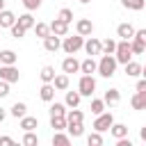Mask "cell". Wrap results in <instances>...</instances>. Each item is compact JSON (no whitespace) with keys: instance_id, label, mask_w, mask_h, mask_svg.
Listing matches in <instances>:
<instances>
[{"instance_id":"4dcf8cb0","label":"cell","mask_w":146,"mask_h":146,"mask_svg":"<svg viewBox=\"0 0 146 146\" xmlns=\"http://www.w3.org/2000/svg\"><path fill=\"white\" fill-rule=\"evenodd\" d=\"M34 34L39 36V39H46L48 34H50V25H46V23H34Z\"/></svg>"},{"instance_id":"603a6c76","label":"cell","mask_w":146,"mask_h":146,"mask_svg":"<svg viewBox=\"0 0 146 146\" xmlns=\"http://www.w3.org/2000/svg\"><path fill=\"white\" fill-rule=\"evenodd\" d=\"M71 144V135H64L62 130H55L52 135V146H68Z\"/></svg>"},{"instance_id":"4316f807","label":"cell","mask_w":146,"mask_h":146,"mask_svg":"<svg viewBox=\"0 0 146 146\" xmlns=\"http://www.w3.org/2000/svg\"><path fill=\"white\" fill-rule=\"evenodd\" d=\"M16 59H18V55L14 52V50H0V64H16Z\"/></svg>"},{"instance_id":"d590c367","label":"cell","mask_w":146,"mask_h":146,"mask_svg":"<svg viewBox=\"0 0 146 146\" xmlns=\"http://www.w3.org/2000/svg\"><path fill=\"white\" fill-rule=\"evenodd\" d=\"M87 144H89V146H103V132L94 130V132L87 137Z\"/></svg>"},{"instance_id":"52a82bcc","label":"cell","mask_w":146,"mask_h":146,"mask_svg":"<svg viewBox=\"0 0 146 146\" xmlns=\"http://www.w3.org/2000/svg\"><path fill=\"white\" fill-rule=\"evenodd\" d=\"M84 52L89 55V57H96V55H103V41L100 39H96V36H89L87 41H84Z\"/></svg>"},{"instance_id":"f6af8a7d","label":"cell","mask_w":146,"mask_h":146,"mask_svg":"<svg viewBox=\"0 0 146 146\" xmlns=\"http://www.w3.org/2000/svg\"><path fill=\"white\" fill-rule=\"evenodd\" d=\"M11 144H14L11 137H0V146H11Z\"/></svg>"},{"instance_id":"ac0fdd59","label":"cell","mask_w":146,"mask_h":146,"mask_svg":"<svg viewBox=\"0 0 146 146\" xmlns=\"http://www.w3.org/2000/svg\"><path fill=\"white\" fill-rule=\"evenodd\" d=\"M84 121V114H82V110H78V107H71V110H66V123H82Z\"/></svg>"},{"instance_id":"2e32d148","label":"cell","mask_w":146,"mask_h":146,"mask_svg":"<svg viewBox=\"0 0 146 146\" xmlns=\"http://www.w3.org/2000/svg\"><path fill=\"white\" fill-rule=\"evenodd\" d=\"M96 68H98V62H96L94 57H87L84 62H80V71H82V73H87V75H94V73H96Z\"/></svg>"},{"instance_id":"f35d334b","label":"cell","mask_w":146,"mask_h":146,"mask_svg":"<svg viewBox=\"0 0 146 146\" xmlns=\"http://www.w3.org/2000/svg\"><path fill=\"white\" fill-rule=\"evenodd\" d=\"M116 50V41L114 39H105L103 41V55H114Z\"/></svg>"},{"instance_id":"cb8c5ba5","label":"cell","mask_w":146,"mask_h":146,"mask_svg":"<svg viewBox=\"0 0 146 146\" xmlns=\"http://www.w3.org/2000/svg\"><path fill=\"white\" fill-rule=\"evenodd\" d=\"M52 84H55V89H57V91H66V89H68V75H66V73L55 75Z\"/></svg>"},{"instance_id":"c3c4849f","label":"cell","mask_w":146,"mask_h":146,"mask_svg":"<svg viewBox=\"0 0 146 146\" xmlns=\"http://www.w3.org/2000/svg\"><path fill=\"white\" fill-rule=\"evenodd\" d=\"M141 78H146V66H141Z\"/></svg>"},{"instance_id":"60d3db41","label":"cell","mask_w":146,"mask_h":146,"mask_svg":"<svg viewBox=\"0 0 146 146\" xmlns=\"http://www.w3.org/2000/svg\"><path fill=\"white\" fill-rule=\"evenodd\" d=\"M41 2H43V0H23V7H25L27 11H34V9L41 7Z\"/></svg>"},{"instance_id":"1f68e13d","label":"cell","mask_w":146,"mask_h":146,"mask_svg":"<svg viewBox=\"0 0 146 146\" xmlns=\"http://www.w3.org/2000/svg\"><path fill=\"white\" fill-rule=\"evenodd\" d=\"M55 75H57V73H55V68H52V66H43V68H41V73H39V78H41L43 82H52V80H55Z\"/></svg>"},{"instance_id":"7a4b0ae2","label":"cell","mask_w":146,"mask_h":146,"mask_svg":"<svg viewBox=\"0 0 146 146\" xmlns=\"http://www.w3.org/2000/svg\"><path fill=\"white\" fill-rule=\"evenodd\" d=\"M82 46H84V36H80V34H75V36H64V41H62V50H64L66 55H75Z\"/></svg>"},{"instance_id":"5bb4252c","label":"cell","mask_w":146,"mask_h":146,"mask_svg":"<svg viewBox=\"0 0 146 146\" xmlns=\"http://www.w3.org/2000/svg\"><path fill=\"white\" fill-rule=\"evenodd\" d=\"M116 36H119V39H125V41H130V39L135 36V27H132L130 23H121V25L116 27Z\"/></svg>"},{"instance_id":"8d00e7d4","label":"cell","mask_w":146,"mask_h":146,"mask_svg":"<svg viewBox=\"0 0 146 146\" xmlns=\"http://www.w3.org/2000/svg\"><path fill=\"white\" fill-rule=\"evenodd\" d=\"M57 18H62L64 23H68V25H71V23H73V9L62 7V9H59V14H57Z\"/></svg>"},{"instance_id":"7c38bea8","label":"cell","mask_w":146,"mask_h":146,"mask_svg":"<svg viewBox=\"0 0 146 146\" xmlns=\"http://www.w3.org/2000/svg\"><path fill=\"white\" fill-rule=\"evenodd\" d=\"M62 71H64L66 75H68V73H78V71H80V62H78L73 55H68V57L62 62Z\"/></svg>"},{"instance_id":"9a60e30c","label":"cell","mask_w":146,"mask_h":146,"mask_svg":"<svg viewBox=\"0 0 146 146\" xmlns=\"http://www.w3.org/2000/svg\"><path fill=\"white\" fill-rule=\"evenodd\" d=\"M16 23H18V25H21V27H23V30H32V27H34V23H36V21H34V16H32V14H30V11H25V14H21V16H18V18H16Z\"/></svg>"},{"instance_id":"e0dca14e","label":"cell","mask_w":146,"mask_h":146,"mask_svg":"<svg viewBox=\"0 0 146 146\" xmlns=\"http://www.w3.org/2000/svg\"><path fill=\"white\" fill-rule=\"evenodd\" d=\"M103 100H105V105H119V100H121V91L119 89H107L105 91V96H103Z\"/></svg>"},{"instance_id":"d4e9b609","label":"cell","mask_w":146,"mask_h":146,"mask_svg":"<svg viewBox=\"0 0 146 146\" xmlns=\"http://www.w3.org/2000/svg\"><path fill=\"white\" fill-rule=\"evenodd\" d=\"M21 128L23 130H34V128H39V119L36 116H21Z\"/></svg>"},{"instance_id":"e575fe53","label":"cell","mask_w":146,"mask_h":146,"mask_svg":"<svg viewBox=\"0 0 146 146\" xmlns=\"http://www.w3.org/2000/svg\"><path fill=\"white\" fill-rule=\"evenodd\" d=\"M130 50H132V55H144V50H146V46L139 41V39H130Z\"/></svg>"},{"instance_id":"816d5d0a","label":"cell","mask_w":146,"mask_h":146,"mask_svg":"<svg viewBox=\"0 0 146 146\" xmlns=\"http://www.w3.org/2000/svg\"><path fill=\"white\" fill-rule=\"evenodd\" d=\"M144 55H146V50H144Z\"/></svg>"},{"instance_id":"6da1fadb","label":"cell","mask_w":146,"mask_h":146,"mask_svg":"<svg viewBox=\"0 0 146 146\" xmlns=\"http://www.w3.org/2000/svg\"><path fill=\"white\" fill-rule=\"evenodd\" d=\"M116 57L114 55H100V62H98V68H96V73L100 75V78H112L114 73H116Z\"/></svg>"},{"instance_id":"d6a6232c","label":"cell","mask_w":146,"mask_h":146,"mask_svg":"<svg viewBox=\"0 0 146 146\" xmlns=\"http://www.w3.org/2000/svg\"><path fill=\"white\" fill-rule=\"evenodd\" d=\"M50 128L52 130H66V116H50Z\"/></svg>"},{"instance_id":"4fadbf2b","label":"cell","mask_w":146,"mask_h":146,"mask_svg":"<svg viewBox=\"0 0 146 146\" xmlns=\"http://www.w3.org/2000/svg\"><path fill=\"white\" fill-rule=\"evenodd\" d=\"M130 107L132 110H146V91H135L130 98Z\"/></svg>"},{"instance_id":"484cf974","label":"cell","mask_w":146,"mask_h":146,"mask_svg":"<svg viewBox=\"0 0 146 146\" xmlns=\"http://www.w3.org/2000/svg\"><path fill=\"white\" fill-rule=\"evenodd\" d=\"M121 5L130 11H141L146 7V0H121Z\"/></svg>"},{"instance_id":"ee69618b","label":"cell","mask_w":146,"mask_h":146,"mask_svg":"<svg viewBox=\"0 0 146 146\" xmlns=\"http://www.w3.org/2000/svg\"><path fill=\"white\" fill-rule=\"evenodd\" d=\"M135 91H146V78L137 80V84H135Z\"/></svg>"},{"instance_id":"d6986e66","label":"cell","mask_w":146,"mask_h":146,"mask_svg":"<svg viewBox=\"0 0 146 146\" xmlns=\"http://www.w3.org/2000/svg\"><path fill=\"white\" fill-rule=\"evenodd\" d=\"M14 23H16V14L9 9H2L0 11V27H11Z\"/></svg>"},{"instance_id":"ab89813d","label":"cell","mask_w":146,"mask_h":146,"mask_svg":"<svg viewBox=\"0 0 146 146\" xmlns=\"http://www.w3.org/2000/svg\"><path fill=\"white\" fill-rule=\"evenodd\" d=\"M9 30H11V36H14V39H23V36H25V32H27V30H23L18 23H14Z\"/></svg>"},{"instance_id":"8fae6325","label":"cell","mask_w":146,"mask_h":146,"mask_svg":"<svg viewBox=\"0 0 146 146\" xmlns=\"http://www.w3.org/2000/svg\"><path fill=\"white\" fill-rule=\"evenodd\" d=\"M50 32L57 34V36H66V34H68V23H64L62 18H55V21L50 23Z\"/></svg>"},{"instance_id":"f1b7e54d","label":"cell","mask_w":146,"mask_h":146,"mask_svg":"<svg viewBox=\"0 0 146 146\" xmlns=\"http://www.w3.org/2000/svg\"><path fill=\"white\" fill-rule=\"evenodd\" d=\"M48 112H50V116H66V105H64V103H57V100H52Z\"/></svg>"},{"instance_id":"8992f818","label":"cell","mask_w":146,"mask_h":146,"mask_svg":"<svg viewBox=\"0 0 146 146\" xmlns=\"http://www.w3.org/2000/svg\"><path fill=\"white\" fill-rule=\"evenodd\" d=\"M112 123H114L112 112H100V114L96 116V121H94V130H98V132H107Z\"/></svg>"},{"instance_id":"f546056e","label":"cell","mask_w":146,"mask_h":146,"mask_svg":"<svg viewBox=\"0 0 146 146\" xmlns=\"http://www.w3.org/2000/svg\"><path fill=\"white\" fill-rule=\"evenodd\" d=\"M66 130H68V135H71L73 139H78V137L84 135V125H82V123H66Z\"/></svg>"},{"instance_id":"f907efd6","label":"cell","mask_w":146,"mask_h":146,"mask_svg":"<svg viewBox=\"0 0 146 146\" xmlns=\"http://www.w3.org/2000/svg\"><path fill=\"white\" fill-rule=\"evenodd\" d=\"M80 2H82V5H89V2H91V0H80Z\"/></svg>"},{"instance_id":"7402d4cb","label":"cell","mask_w":146,"mask_h":146,"mask_svg":"<svg viewBox=\"0 0 146 146\" xmlns=\"http://www.w3.org/2000/svg\"><path fill=\"white\" fill-rule=\"evenodd\" d=\"M80 100H82V96H80V91H66V98H64V105H66V107H78V105H80Z\"/></svg>"},{"instance_id":"83f0119b","label":"cell","mask_w":146,"mask_h":146,"mask_svg":"<svg viewBox=\"0 0 146 146\" xmlns=\"http://www.w3.org/2000/svg\"><path fill=\"white\" fill-rule=\"evenodd\" d=\"M9 114H11L14 119H21V116L27 114V105H25V103H14L11 110H9Z\"/></svg>"},{"instance_id":"f5cc1de1","label":"cell","mask_w":146,"mask_h":146,"mask_svg":"<svg viewBox=\"0 0 146 146\" xmlns=\"http://www.w3.org/2000/svg\"><path fill=\"white\" fill-rule=\"evenodd\" d=\"M0 30H2V27H0Z\"/></svg>"},{"instance_id":"74e56055","label":"cell","mask_w":146,"mask_h":146,"mask_svg":"<svg viewBox=\"0 0 146 146\" xmlns=\"http://www.w3.org/2000/svg\"><path fill=\"white\" fill-rule=\"evenodd\" d=\"M89 110H91V114H96V116H98L100 112H105V100H100V98H94Z\"/></svg>"},{"instance_id":"b9f144b4","label":"cell","mask_w":146,"mask_h":146,"mask_svg":"<svg viewBox=\"0 0 146 146\" xmlns=\"http://www.w3.org/2000/svg\"><path fill=\"white\" fill-rule=\"evenodd\" d=\"M5 96H9V82L0 80V98H5Z\"/></svg>"},{"instance_id":"681fc988","label":"cell","mask_w":146,"mask_h":146,"mask_svg":"<svg viewBox=\"0 0 146 146\" xmlns=\"http://www.w3.org/2000/svg\"><path fill=\"white\" fill-rule=\"evenodd\" d=\"M2 9H5V0H0V11H2Z\"/></svg>"},{"instance_id":"7dc6e473","label":"cell","mask_w":146,"mask_h":146,"mask_svg":"<svg viewBox=\"0 0 146 146\" xmlns=\"http://www.w3.org/2000/svg\"><path fill=\"white\" fill-rule=\"evenodd\" d=\"M139 137H141V141H146V125L139 130Z\"/></svg>"},{"instance_id":"bcb514c9","label":"cell","mask_w":146,"mask_h":146,"mask_svg":"<svg viewBox=\"0 0 146 146\" xmlns=\"http://www.w3.org/2000/svg\"><path fill=\"white\" fill-rule=\"evenodd\" d=\"M5 119H7V110H5V107H0V123H2Z\"/></svg>"},{"instance_id":"44dd1931","label":"cell","mask_w":146,"mask_h":146,"mask_svg":"<svg viewBox=\"0 0 146 146\" xmlns=\"http://www.w3.org/2000/svg\"><path fill=\"white\" fill-rule=\"evenodd\" d=\"M110 135H112L114 139L128 137V125H123V123H112V125H110Z\"/></svg>"},{"instance_id":"7bdbcfd3","label":"cell","mask_w":146,"mask_h":146,"mask_svg":"<svg viewBox=\"0 0 146 146\" xmlns=\"http://www.w3.org/2000/svg\"><path fill=\"white\" fill-rule=\"evenodd\" d=\"M135 39H139V41L146 46V27H144V30H135Z\"/></svg>"},{"instance_id":"9c48e42d","label":"cell","mask_w":146,"mask_h":146,"mask_svg":"<svg viewBox=\"0 0 146 146\" xmlns=\"http://www.w3.org/2000/svg\"><path fill=\"white\" fill-rule=\"evenodd\" d=\"M75 32H78L80 36H91V34H94V23H91L89 18H80V21L75 23Z\"/></svg>"},{"instance_id":"30bf717a","label":"cell","mask_w":146,"mask_h":146,"mask_svg":"<svg viewBox=\"0 0 146 146\" xmlns=\"http://www.w3.org/2000/svg\"><path fill=\"white\" fill-rule=\"evenodd\" d=\"M43 48L48 50V52H57L59 48H62V36H57V34H48L46 39H43Z\"/></svg>"},{"instance_id":"ffe728a7","label":"cell","mask_w":146,"mask_h":146,"mask_svg":"<svg viewBox=\"0 0 146 146\" xmlns=\"http://www.w3.org/2000/svg\"><path fill=\"white\" fill-rule=\"evenodd\" d=\"M123 66H125V75H128V78H139V75H141V64H137V62L130 59V62H125Z\"/></svg>"},{"instance_id":"5b68a950","label":"cell","mask_w":146,"mask_h":146,"mask_svg":"<svg viewBox=\"0 0 146 146\" xmlns=\"http://www.w3.org/2000/svg\"><path fill=\"white\" fill-rule=\"evenodd\" d=\"M18 78H21V73H18L16 64H0V80L14 84V82H18Z\"/></svg>"},{"instance_id":"3957f363","label":"cell","mask_w":146,"mask_h":146,"mask_svg":"<svg viewBox=\"0 0 146 146\" xmlns=\"http://www.w3.org/2000/svg\"><path fill=\"white\" fill-rule=\"evenodd\" d=\"M78 91H80V96L84 98H91L94 96V91H96V80H94V75H87V73H82V78H80V82H78Z\"/></svg>"},{"instance_id":"ba28073f","label":"cell","mask_w":146,"mask_h":146,"mask_svg":"<svg viewBox=\"0 0 146 146\" xmlns=\"http://www.w3.org/2000/svg\"><path fill=\"white\" fill-rule=\"evenodd\" d=\"M55 94H57V89H55L52 82H43V87L39 89V98H41L43 103H52V100H55Z\"/></svg>"},{"instance_id":"277c9868","label":"cell","mask_w":146,"mask_h":146,"mask_svg":"<svg viewBox=\"0 0 146 146\" xmlns=\"http://www.w3.org/2000/svg\"><path fill=\"white\" fill-rule=\"evenodd\" d=\"M114 57H116V62H119V64H125V62H130V59H132L130 41H125V39L116 41V50H114Z\"/></svg>"},{"instance_id":"836d02e7","label":"cell","mask_w":146,"mask_h":146,"mask_svg":"<svg viewBox=\"0 0 146 146\" xmlns=\"http://www.w3.org/2000/svg\"><path fill=\"white\" fill-rule=\"evenodd\" d=\"M25 146H39V137L32 132V130H25V135H23V139H21Z\"/></svg>"}]
</instances>
